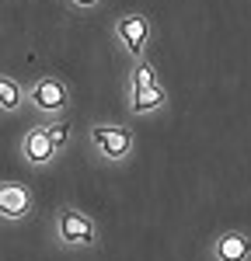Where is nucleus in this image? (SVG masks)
<instances>
[{
    "mask_svg": "<svg viewBox=\"0 0 251 261\" xmlns=\"http://www.w3.org/2000/svg\"><path fill=\"white\" fill-rule=\"evenodd\" d=\"M53 241L60 244L63 251H94L98 247V220L81 209V205H60L56 213H53Z\"/></svg>",
    "mask_w": 251,
    "mask_h": 261,
    "instance_id": "obj_1",
    "label": "nucleus"
},
{
    "mask_svg": "<svg viewBox=\"0 0 251 261\" xmlns=\"http://www.w3.org/2000/svg\"><path fill=\"white\" fill-rule=\"evenodd\" d=\"M87 143L108 164H126L136 153V133L122 122H91L87 125Z\"/></svg>",
    "mask_w": 251,
    "mask_h": 261,
    "instance_id": "obj_2",
    "label": "nucleus"
},
{
    "mask_svg": "<svg viewBox=\"0 0 251 261\" xmlns=\"http://www.w3.org/2000/svg\"><path fill=\"white\" fill-rule=\"evenodd\" d=\"M28 105L39 115H45V119H63L70 112V105H73V94H70V87H66L63 77L42 73V77H35L28 84Z\"/></svg>",
    "mask_w": 251,
    "mask_h": 261,
    "instance_id": "obj_3",
    "label": "nucleus"
},
{
    "mask_svg": "<svg viewBox=\"0 0 251 261\" xmlns=\"http://www.w3.org/2000/svg\"><path fill=\"white\" fill-rule=\"evenodd\" d=\"M112 35L129 60H140L146 56V45H150V18L143 11H122L112 18Z\"/></svg>",
    "mask_w": 251,
    "mask_h": 261,
    "instance_id": "obj_4",
    "label": "nucleus"
},
{
    "mask_svg": "<svg viewBox=\"0 0 251 261\" xmlns=\"http://www.w3.org/2000/svg\"><path fill=\"white\" fill-rule=\"evenodd\" d=\"M18 150H21V161L28 164L32 171H45V167H53L56 157H60V146L53 143L49 129H45V122H42V125H32V129H24Z\"/></svg>",
    "mask_w": 251,
    "mask_h": 261,
    "instance_id": "obj_5",
    "label": "nucleus"
},
{
    "mask_svg": "<svg viewBox=\"0 0 251 261\" xmlns=\"http://www.w3.org/2000/svg\"><path fill=\"white\" fill-rule=\"evenodd\" d=\"M35 213V192L24 181H0V223H24Z\"/></svg>",
    "mask_w": 251,
    "mask_h": 261,
    "instance_id": "obj_6",
    "label": "nucleus"
},
{
    "mask_svg": "<svg viewBox=\"0 0 251 261\" xmlns=\"http://www.w3.org/2000/svg\"><path fill=\"white\" fill-rule=\"evenodd\" d=\"M209 261H251V233L220 230L209 244Z\"/></svg>",
    "mask_w": 251,
    "mask_h": 261,
    "instance_id": "obj_7",
    "label": "nucleus"
},
{
    "mask_svg": "<svg viewBox=\"0 0 251 261\" xmlns=\"http://www.w3.org/2000/svg\"><path fill=\"white\" fill-rule=\"evenodd\" d=\"M167 105V87L164 84H150V87H129L126 91V108L129 115L146 119V115H157Z\"/></svg>",
    "mask_w": 251,
    "mask_h": 261,
    "instance_id": "obj_8",
    "label": "nucleus"
},
{
    "mask_svg": "<svg viewBox=\"0 0 251 261\" xmlns=\"http://www.w3.org/2000/svg\"><path fill=\"white\" fill-rule=\"evenodd\" d=\"M28 101V84H21L11 73H0V112L4 115H18Z\"/></svg>",
    "mask_w": 251,
    "mask_h": 261,
    "instance_id": "obj_9",
    "label": "nucleus"
},
{
    "mask_svg": "<svg viewBox=\"0 0 251 261\" xmlns=\"http://www.w3.org/2000/svg\"><path fill=\"white\" fill-rule=\"evenodd\" d=\"M150 84H161L157 81V66L150 63V56L133 60L129 73H126V91H129V87H150Z\"/></svg>",
    "mask_w": 251,
    "mask_h": 261,
    "instance_id": "obj_10",
    "label": "nucleus"
},
{
    "mask_svg": "<svg viewBox=\"0 0 251 261\" xmlns=\"http://www.w3.org/2000/svg\"><path fill=\"white\" fill-rule=\"evenodd\" d=\"M45 129H49V136H53V143H56L60 150L70 143V125H66L63 119H49V122H45Z\"/></svg>",
    "mask_w": 251,
    "mask_h": 261,
    "instance_id": "obj_11",
    "label": "nucleus"
},
{
    "mask_svg": "<svg viewBox=\"0 0 251 261\" xmlns=\"http://www.w3.org/2000/svg\"><path fill=\"white\" fill-rule=\"evenodd\" d=\"M73 11H94V7H102V0H66Z\"/></svg>",
    "mask_w": 251,
    "mask_h": 261,
    "instance_id": "obj_12",
    "label": "nucleus"
},
{
    "mask_svg": "<svg viewBox=\"0 0 251 261\" xmlns=\"http://www.w3.org/2000/svg\"><path fill=\"white\" fill-rule=\"evenodd\" d=\"M0 115H4V112H0Z\"/></svg>",
    "mask_w": 251,
    "mask_h": 261,
    "instance_id": "obj_13",
    "label": "nucleus"
}]
</instances>
